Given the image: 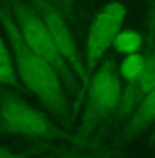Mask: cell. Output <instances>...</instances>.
<instances>
[{
  "label": "cell",
  "instance_id": "6da1fadb",
  "mask_svg": "<svg viewBox=\"0 0 155 158\" xmlns=\"http://www.w3.org/2000/svg\"><path fill=\"white\" fill-rule=\"evenodd\" d=\"M0 23L7 36L17 76L30 94L56 120L70 123V107L66 99L65 84L52 65L26 45L4 0H0Z\"/></svg>",
  "mask_w": 155,
  "mask_h": 158
},
{
  "label": "cell",
  "instance_id": "7a4b0ae2",
  "mask_svg": "<svg viewBox=\"0 0 155 158\" xmlns=\"http://www.w3.org/2000/svg\"><path fill=\"white\" fill-rule=\"evenodd\" d=\"M4 2L10 8L11 15L26 45L33 52H36L39 56H41L55 68L69 95L73 99L81 101L83 91H81L80 83L66 63V60L63 59L62 54L59 52L52 36L50 35L40 15L36 13L35 8L26 0H4Z\"/></svg>",
  "mask_w": 155,
  "mask_h": 158
},
{
  "label": "cell",
  "instance_id": "3957f363",
  "mask_svg": "<svg viewBox=\"0 0 155 158\" xmlns=\"http://www.w3.org/2000/svg\"><path fill=\"white\" fill-rule=\"evenodd\" d=\"M0 131L10 135L45 140L69 138L63 128L55 125L47 115L14 92L0 95Z\"/></svg>",
  "mask_w": 155,
  "mask_h": 158
},
{
  "label": "cell",
  "instance_id": "277c9868",
  "mask_svg": "<svg viewBox=\"0 0 155 158\" xmlns=\"http://www.w3.org/2000/svg\"><path fill=\"white\" fill-rule=\"evenodd\" d=\"M26 2L40 15L50 35L52 36L59 52L62 54L63 59L77 77L84 95L89 84V74H88L89 72L78 50L74 35L66 21V14L60 10V7L54 0H26Z\"/></svg>",
  "mask_w": 155,
  "mask_h": 158
},
{
  "label": "cell",
  "instance_id": "5b68a950",
  "mask_svg": "<svg viewBox=\"0 0 155 158\" xmlns=\"http://www.w3.org/2000/svg\"><path fill=\"white\" fill-rule=\"evenodd\" d=\"M125 14L126 8L122 3L111 2L106 4L93 18L88 29L85 47L88 72L95 69L108 48L114 45L115 39L122 30Z\"/></svg>",
  "mask_w": 155,
  "mask_h": 158
},
{
  "label": "cell",
  "instance_id": "8992f818",
  "mask_svg": "<svg viewBox=\"0 0 155 158\" xmlns=\"http://www.w3.org/2000/svg\"><path fill=\"white\" fill-rule=\"evenodd\" d=\"M87 92L88 101L85 123L107 115L117 107H121L122 94L120 72H117V66L113 60L106 62L92 76V78H89Z\"/></svg>",
  "mask_w": 155,
  "mask_h": 158
},
{
  "label": "cell",
  "instance_id": "52a82bcc",
  "mask_svg": "<svg viewBox=\"0 0 155 158\" xmlns=\"http://www.w3.org/2000/svg\"><path fill=\"white\" fill-rule=\"evenodd\" d=\"M155 87V52L145 55V63L139 80L132 87L126 88V92L122 95L120 111L129 113L135 110L137 103Z\"/></svg>",
  "mask_w": 155,
  "mask_h": 158
},
{
  "label": "cell",
  "instance_id": "ba28073f",
  "mask_svg": "<svg viewBox=\"0 0 155 158\" xmlns=\"http://www.w3.org/2000/svg\"><path fill=\"white\" fill-rule=\"evenodd\" d=\"M155 121V87L135 107L130 118L129 124H128L125 132H124V139L130 140L135 136H137L143 129L150 127Z\"/></svg>",
  "mask_w": 155,
  "mask_h": 158
},
{
  "label": "cell",
  "instance_id": "9c48e42d",
  "mask_svg": "<svg viewBox=\"0 0 155 158\" xmlns=\"http://www.w3.org/2000/svg\"><path fill=\"white\" fill-rule=\"evenodd\" d=\"M0 85L10 87L14 89L19 88L13 52H11L10 44H7L2 33H0Z\"/></svg>",
  "mask_w": 155,
  "mask_h": 158
},
{
  "label": "cell",
  "instance_id": "30bf717a",
  "mask_svg": "<svg viewBox=\"0 0 155 158\" xmlns=\"http://www.w3.org/2000/svg\"><path fill=\"white\" fill-rule=\"evenodd\" d=\"M145 63V55L140 52L129 54L122 59L120 65V76L128 83V87H132L140 77Z\"/></svg>",
  "mask_w": 155,
  "mask_h": 158
},
{
  "label": "cell",
  "instance_id": "8fae6325",
  "mask_svg": "<svg viewBox=\"0 0 155 158\" xmlns=\"http://www.w3.org/2000/svg\"><path fill=\"white\" fill-rule=\"evenodd\" d=\"M141 35L136 30H122L117 36L113 47L118 52L122 54H135L139 52L141 48Z\"/></svg>",
  "mask_w": 155,
  "mask_h": 158
},
{
  "label": "cell",
  "instance_id": "7c38bea8",
  "mask_svg": "<svg viewBox=\"0 0 155 158\" xmlns=\"http://www.w3.org/2000/svg\"><path fill=\"white\" fill-rule=\"evenodd\" d=\"M66 15H73L77 8V0H54Z\"/></svg>",
  "mask_w": 155,
  "mask_h": 158
},
{
  "label": "cell",
  "instance_id": "4fadbf2b",
  "mask_svg": "<svg viewBox=\"0 0 155 158\" xmlns=\"http://www.w3.org/2000/svg\"><path fill=\"white\" fill-rule=\"evenodd\" d=\"M0 158H32V157L23 156V154H18L11 150H7V148L0 147Z\"/></svg>",
  "mask_w": 155,
  "mask_h": 158
},
{
  "label": "cell",
  "instance_id": "5bb4252c",
  "mask_svg": "<svg viewBox=\"0 0 155 158\" xmlns=\"http://www.w3.org/2000/svg\"><path fill=\"white\" fill-rule=\"evenodd\" d=\"M150 22H154L155 23V0H154V11H153V15H151Z\"/></svg>",
  "mask_w": 155,
  "mask_h": 158
},
{
  "label": "cell",
  "instance_id": "9a60e30c",
  "mask_svg": "<svg viewBox=\"0 0 155 158\" xmlns=\"http://www.w3.org/2000/svg\"><path fill=\"white\" fill-rule=\"evenodd\" d=\"M153 140H154V143H155V132L153 133Z\"/></svg>",
  "mask_w": 155,
  "mask_h": 158
}]
</instances>
